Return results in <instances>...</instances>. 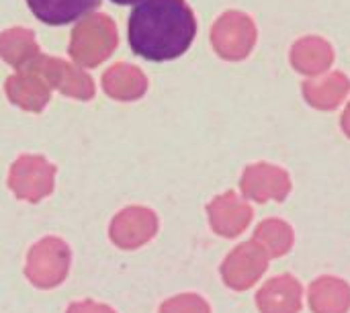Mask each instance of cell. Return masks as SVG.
Wrapping results in <instances>:
<instances>
[{
    "mask_svg": "<svg viewBox=\"0 0 350 313\" xmlns=\"http://www.w3.org/2000/svg\"><path fill=\"white\" fill-rule=\"evenodd\" d=\"M129 47L148 62L180 57L197 35V21L185 0H142L129 14Z\"/></svg>",
    "mask_w": 350,
    "mask_h": 313,
    "instance_id": "6da1fadb",
    "label": "cell"
},
{
    "mask_svg": "<svg viewBox=\"0 0 350 313\" xmlns=\"http://www.w3.org/2000/svg\"><path fill=\"white\" fill-rule=\"evenodd\" d=\"M115 4H119V6H127V4H133V2H139V0H113Z\"/></svg>",
    "mask_w": 350,
    "mask_h": 313,
    "instance_id": "3957f363",
    "label": "cell"
},
{
    "mask_svg": "<svg viewBox=\"0 0 350 313\" xmlns=\"http://www.w3.org/2000/svg\"><path fill=\"white\" fill-rule=\"evenodd\" d=\"M31 12L45 25H68L90 14L100 0H27Z\"/></svg>",
    "mask_w": 350,
    "mask_h": 313,
    "instance_id": "7a4b0ae2",
    "label": "cell"
}]
</instances>
